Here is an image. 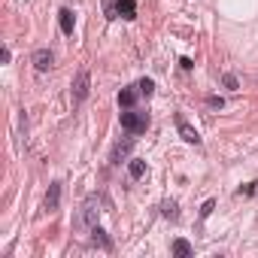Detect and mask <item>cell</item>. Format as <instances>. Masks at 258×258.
Masks as SVG:
<instances>
[{
  "label": "cell",
  "mask_w": 258,
  "mask_h": 258,
  "mask_svg": "<svg viewBox=\"0 0 258 258\" xmlns=\"http://www.w3.org/2000/svg\"><path fill=\"white\" fill-rule=\"evenodd\" d=\"M146 127H149V112H140V109H124L121 112V131L127 134H146Z\"/></svg>",
  "instance_id": "1"
},
{
  "label": "cell",
  "mask_w": 258,
  "mask_h": 258,
  "mask_svg": "<svg viewBox=\"0 0 258 258\" xmlns=\"http://www.w3.org/2000/svg\"><path fill=\"white\" fill-rule=\"evenodd\" d=\"M88 91H91V79H88V70L82 67V70L76 73V79H73V85H70V94H73V103H82V100L88 97Z\"/></svg>",
  "instance_id": "2"
},
{
  "label": "cell",
  "mask_w": 258,
  "mask_h": 258,
  "mask_svg": "<svg viewBox=\"0 0 258 258\" xmlns=\"http://www.w3.org/2000/svg\"><path fill=\"white\" fill-rule=\"evenodd\" d=\"M131 149H134V134H127L124 140H118V143L112 146V155H109V161H112V164H121L127 155H131Z\"/></svg>",
  "instance_id": "3"
},
{
  "label": "cell",
  "mask_w": 258,
  "mask_h": 258,
  "mask_svg": "<svg viewBox=\"0 0 258 258\" xmlns=\"http://www.w3.org/2000/svg\"><path fill=\"white\" fill-rule=\"evenodd\" d=\"M31 64H34L40 73L52 70V67H55V55H52V49H37V52L31 55Z\"/></svg>",
  "instance_id": "4"
},
{
  "label": "cell",
  "mask_w": 258,
  "mask_h": 258,
  "mask_svg": "<svg viewBox=\"0 0 258 258\" xmlns=\"http://www.w3.org/2000/svg\"><path fill=\"white\" fill-rule=\"evenodd\" d=\"M176 131H179V137L185 140V143H191V146H201V134L195 131V127L182 118V115H176Z\"/></svg>",
  "instance_id": "5"
},
{
  "label": "cell",
  "mask_w": 258,
  "mask_h": 258,
  "mask_svg": "<svg viewBox=\"0 0 258 258\" xmlns=\"http://www.w3.org/2000/svg\"><path fill=\"white\" fill-rule=\"evenodd\" d=\"M97 207H100V198L91 195V198L85 201V207H82V222H85V225H97V216H100Z\"/></svg>",
  "instance_id": "6"
},
{
  "label": "cell",
  "mask_w": 258,
  "mask_h": 258,
  "mask_svg": "<svg viewBox=\"0 0 258 258\" xmlns=\"http://www.w3.org/2000/svg\"><path fill=\"white\" fill-rule=\"evenodd\" d=\"M137 19V0H115V19Z\"/></svg>",
  "instance_id": "7"
},
{
  "label": "cell",
  "mask_w": 258,
  "mask_h": 258,
  "mask_svg": "<svg viewBox=\"0 0 258 258\" xmlns=\"http://www.w3.org/2000/svg\"><path fill=\"white\" fill-rule=\"evenodd\" d=\"M137 94H140V88H137V85H127V88H121V91H118V106H124V109H134V103H137Z\"/></svg>",
  "instance_id": "8"
},
{
  "label": "cell",
  "mask_w": 258,
  "mask_h": 258,
  "mask_svg": "<svg viewBox=\"0 0 258 258\" xmlns=\"http://www.w3.org/2000/svg\"><path fill=\"white\" fill-rule=\"evenodd\" d=\"M58 204H61V182H52V185H49V191H46V210H49V213H55V210H58Z\"/></svg>",
  "instance_id": "9"
},
{
  "label": "cell",
  "mask_w": 258,
  "mask_h": 258,
  "mask_svg": "<svg viewBox=\"0 0 258 258\" xmlns=\"http://www.w3.org/2000/svg\"><path fill=\"white\" fill-rule=\"evenodd\" d=\"M58 25H61V31L70 37V34H73V10H67V7H64V10L58 13Z\"/></svg>",
  "instance_id": "10"
},
{
  "label": "cell",
  "mask_w": 258,
  "mask_h": 258,
  "mask_svg": "<svg viewBox=\"0 0 258 258\" xmlns=\"http://www.w3.org/2000/svg\"><path fill=\"white\" fill-rule=\"evenodd\" d=\"M127 176H131V179H140V176H146V161H140V158H131V161H127Z\"/></svg>",
  "instance_id": "11"
},
{
  "label": "cell",
  "mask_w": 258,
  "mask_h": 258,
  "mask_svg": "<svg viewBox=\"0 0 258 258\" xmlns=\"http://www.w3.org/2000/svg\"><path fill=\"white\" fill-rule=\"evenodd\" d=\"M161 216L170 219V222H176L179 219V204L176 201H161Z\"/></svg>",
  "instance_id": "12"
},
{
  "label": "cell",
  "mask_w": 258,
  "mask_h": 258,
  "mask_svg": "<svg viewBox=\"0 0 258 258\" xmlns=\"http://www.w3.org/2000/svg\"><path fill=\"white\" fill-rule=\"evenodd\" d=\"M91 240H94V243H100L103 249H112V240H109V237H106V231H103V228H97V225H91Z\"/></svg>",
  "instance_id": "13"
},
{
  "label": "cell",
  "mask_w": 258,
  "mask_h": 258,
  "mask_svg": "<svg viewBox=\"0 0 258 258\" xmlns=\"http://www.w3.org/2000/svg\"><path fill=\"white\" fill-rule=\"evenodd\" d=\"M191 252H195V249H191V243H188V240H182V237H179V240H173V255H179V258H188Z\"/></svg>",
  "instance_id": "14"
},
{
  "label": "cell",
  "mask_w": 258,
  "mask_h": 258,
  "mask_svg": "<svg viewBox=\"0 0 258 258\" xmlns=\"http://www.w3.org/2000/svg\"><path fill=\"white\" fill-rule=\"evenodd\" d=\"M137 88H140V94H143V97H152V91H155V82H152L149 76H143V79L137 82Z\"/></svg>",
  "instance_id": "15"
},
{
  "label": "cell",
  "mask_w": 258,
  "mask_h": 258,
  "mask_svg": "<svg viewBox=\"0 0 258 258\" xmlns=\"http://www.w3.org/2000/svg\"><path fill=\"white\" fill-rule=\"evenodd\" d=\"M222 82H225V88H231V91H234V88H237V85H240V82H237V76H234V73H225V76H222Z\"/></svg>",
  "instance_id": "16"
},
{
  "label": "cell",
  "mask_w": 258,
  "mask_h": 258,
  "mask_svg": "<svg viewBox=\"0 0 258 258\" xmlns=\"http://www.w3.org/2000/svg\"><path fill=\"white\" fill-rule=\"evenodd\" d=\"M213 210H216V201H204V207H201V219H207Z\"/></svg>",
  "instance_id": "17"
},
{
  "label": "cell",
  "mask_w": 258,
  "mask_h": 258,
  "mask_svg": "<svg viewBox=\"0 0 258 258\" xmlns=\"http://www.w3.org/2000/svg\"><path fill=\"white\" fill-rule=\"evenodd\" d=\"M207 106H210V109H222L225 100H222V97H207Z\"/></svg>",
  "instance_id": "18"
},
{
  "label": "cell",
  "mask_w": 258,
  "mask_h": 258,
  "mask_svg": "<svg viewBox=\"0 0 258 258\" xmlns=\"http://www.w3.org/2000/svg\"><path fill=\"white\" fill-rule=\"evenodd\" d=\"M255 185H258V182H246V185H243L237 195H255Z\"/></svg>",
  "instance_id": "19"
},
{
  "label": "cell",
  "mask_w": 258,
  "mask_h": 258,
  "mask_svg": "<svg viewBox=\"0 0 258 258\" xmlns=\"http://www.w3.org/2000/svg\"><path fill=\"white\" fill-rule=\"evenodd\" d=\"M179 67H182V70H191V67H195V61H191V58H182V61H179Z\"/></svg>",
  "instance_id": "20"
}]
</instances>
